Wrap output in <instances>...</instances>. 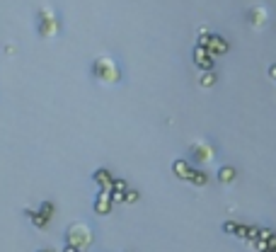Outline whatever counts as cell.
<instances>
[{"mask_svg": "<svg viewBox=\"0 0 276 252\" xmlns=\"http://www.w3.org/2000/svg\"><path fill=\"white\" fill-rule=\"evenodd\" d=\"M25 216H27V218H32V223L37 225V228H46V221H49V218H46V216H41L37 211V214H34V211H25Z\"/></svg>", "mask_w": 276, "mask_h": 252, "instance_id": "6", "label": "cell"}, {"mask_svg": "<svg viewBox=\"0 0 276 252\" xmlns=\"http://www.w3.org/2000/svg\"><path fill=\"white\" fill-rule=\"evenodd\" d=\"M78 252H85V250H78Z\"/></svg>", "mask_w": 276, "mask_h": 252, "instance_id": "14", "label": "cell"}, {"mask_svg": "<svg viewBox=\"0 0 276 252\" xmlns=\"http://www.w3.org/2000/svg\"><path fill=\"white\" fill-rule=\"evenodd\" d=\"M175 170H177V175L189 177V168H187V163H175Z\"/></svg>", "mask_w": 276, "mask_h": 252, "instance_id": "8", "label": "cell"}, {"mask_svg": "<svg viewBox=\"0 0 276 252\" xmlns=\"http://www.w3.org/2000/svg\"><path fill=\"white\" fill-rule=\"evenodd\" d=\"M92 179H95V185H97L100 189H111V185H114V177H111L104 168L95 170V172H92Z\"/></svg>", "mask_w": 276, "mask_h": 252, "instance_id": "5", "label": "cell"}, {"mask_svg": "<svg viewBox=\"0 0 276 252\" xmlns=\"http://www.w3.org/2000/svg\"><path fill=\"white\" fill-rule=\"evenodd\" d=\"M39 214L46 216V218H51V216H54V204H51V201H44V204L39 206Z\"/></svg>", "mask_w": 276, "mask_h": 252, "instance_id": "7", "label": "cell"}, {"mask_svg": "<svg viewBox=\"0 0 276 252\" xmlns=\"http://www.w3.org/2000/svg\"><path fill=\"white\" fill-rule=\"evenodd\" d=\"M92 75H95V80H100L102 85H114V83H119V65H117L114 58L100 56L92 63Z\"/></svg>", "mask_w": 276, "mask_h": 252, "instance_id": "1", "label": "cell"}, {"mask_svg": "<svg viewBox=\"0 0 276 252\" xmlns=\"http://www.w3.org/2000/svg\"><path fill=\"white\" fill-rule=\"evenodd\" d=\"M58 29H61V22H58V17H56V12L44 8L37 15V32L41 34V37H56Z\"/></svg>", "mask_w": 276, "mask_h": 252, "instance_id": "3", "label": "cell"}, {"mask_svg": "<svg viewBox=\"0 0 276 252\" xmlns=\"http://www.w3.org/2000/svg\"><path fill=\"white\" fill-rule=\"evenodd\" d=\"M111 189H114V192H126V189H129V185H126L124 179H114V185H111Z\"/></svg>", "mask_w": 276, "mask_h": 252, "instance_id": "9", "label": "cell"}, {"mask_svg": "<svg viewBox=\"0 0 276 252\" xmlns=\"http://www.w3.org/2000/svg\"><path fill=\"white\" fill-rule=\"evenodd\" d=\"M136 199H138V192H131V189L124 192V201H136Z\"/></svg>", "mask_w": 276, "mask_h": 252, "instance_id": "10", "label": "cell"}, {"mask_svg": "<svg viewBox=\"0 0 276 252\" xmlns=\"http://www.w3.org/2000/svg\"><path fill=\"white\" fill-rule=\"evenodd\" d=\"M111 199H114V201H124V192H114V189H111Z\"/></svg>", "mask_w": 276, "mask_h": 252, "instance_id": "11", "label": "cell"}, {"mask_svg": "<svg viewBox=\"0 0 276 252\" xmlns=\"http://www.w3.org/2000/svg\"><path fill=\"white\" fill-rule=\"evenodd\" d=\"M63 252H78V247H75V245H68V243H65Z\"/></svg>", "mask_w": 276, "mask_h": 252, "instance_id": "12", "label": "cell"}, {"mask_svg": "<svg viewBox=\"0 0 276 252\" xmlns=\"http://www.w3.org/2000/svg\"><path fill=\"white\" fill-rule=\"evenodd\" d=\"M114 206V199H111V189H100L97 196H95V214L107 216Z\"/></svg>", "mask_w": 276, "mask_h": 252, "instance_id": "4", "label": "cell"}, {"mask_svg": "<svg viewBox=\"0 0 276 252\" xmlns=\"http://www.w3.org/2000/svg\"><path fill=\"white\" fill-rule=\"evenodd\" d=\"M95 240V233H92V228L83 221H75V223L68 225V231H65V243L68 245H75L78 250H87Z\"/></svg>", "mask_w": 276, "mask_h": 252, "instance_id": "2", "label": "cell"}, {"mask_svg": "<svg viewBox=\"0 0 276 252\" xmlns=\"http://www.w3.org/2000/svg\"><path fill=\"white\" fill-rule=\"evenodd\" d=\"M39 252H51V250H39Z\"/></svg>", "mask_w": 276, "mask_h": 252, "instance_id": "13", "label": "cell"}]
</instances>
